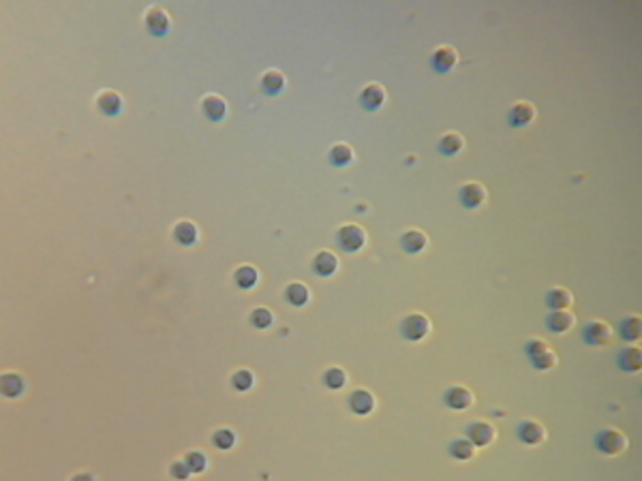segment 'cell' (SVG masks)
<instances>
[{"label": "cell", "mask_w": 642, "mask_h": 481, "mask_svg": "<svg viewBox=\"0 0 642 481\" xmlns=\"http://www.w3.org/2000/svg\"><path fill=\"white\" fill-rule=\"evenodd\" d=\"M450 456L454 458V460H458V462H469V460H473L476 458V454H478V447L469 441V439H456V441H452L450 443Z\"/></svg>", "instance_id": "f1b7e54d"}, {"label": "cell", "mask_w": 642, "mask_h": 481, "mask_svg": "<svg viewBox=\"0 0 642 481\" xmlns=\"http://www.w3.org/2000/svg\"><path fill=\"white\" fill-rule=\"evenodd\" d=\"M249 321H251V325L255 328V330H268V328H272V323H274V315H272V310L270 308H255L253 313H251V317H249Z\"/></svg>", "instance_id": "1f68e13d"}, {"label": "cell", "mask_w": 642, "mask_h": 481, "mask_svg": "<svg viewBox=\"0 0 642 481\" xmlns=\"http://www.w3.org/2000/svg\"><path fill=\"white\" fill-rule=\"evenodd\" d=\"M201 111L210 122H221L227 116V103L219 94H206L201 98Z\"/></svg>", "instance_id": "d6986e66"}, {"label": "cell", "mask_w": 642, "mask_h": 481, "mask_svg": "<svg viewBox=\"0 0 642 481\" xmlns=\"http://www.w3.org/2000/svg\"><path fill=\"white\" fill-rule=\"evenodd\" d=\"M96 107L103 116L107 118H116L122 113V107H124V101L122 96L116 92V90H103L99 96H96Z\"/></svg>", "instance_id": "ac0fdd59"}, {"label": "cell", "mask_w": 642, "mask_h": 481, "mask_svg": "<svg viewBox=\"0 0 642 481\" xmlns=\"http://www.w3.org/2000/svg\"><path fill=\"white\" fill-rule=\"evenodd\" d=\"M443 405L450 411H467L476 405V396L471 390L463 385H452L443 392Z\"/></svg>", "instance_id": "9c48e42d"}, {"label": "cell", "mask_w": 642, "mask_h": 481, "mask_svg": "<svg viewBox=\"0 0 642 481\" xmlns=\"http://www.w3.org/2000/svg\"><path fill=\"white\" fill-rule=\"evenodd\" d=\"M516 437L523 445L527 447H538L542 443H546L548 439V432H546V426L536 422V420H525L516 426Z\"/></svg>", "instance_id": "8992f818"}, {"label": "cell", "mask_w": 642, "mask_h": 481, "mask_svg": "<svg viewBox=\"0 0 642 481\" xmlns=\"http://www.w3.org/2000/svg\"><path fill=\"white\" fill-rule=\"evenodd\" d=\"M546 308L553 310H570L574 308V295L566 287H555L546 293Z\"/></svg>", "instance_id": "603a6c76"}, {"label": "cell", "mask_w": 642, "mask_h": 481, "mask_svg": "<svg viewBox=\"0 0 642 481\" xmlns=\"http://www.w3.org/2000/svg\"><path fill=\"white\" fill-rule=\"evenodd\" d=\"M253 383H255V377H253V373L246 370V368L236 370V373L231 375V385H234L236 392H249V390L253 388Z\"/></svg>", "instance_id": "836d02e7"}, {"label": "cell", "mask_w": 642, "mask_h": 481, "mask_svg": "<svg viewBox=\"0 0 642 481\" xmlns=\"http://www.w3.org/2000/svg\"><path fill=\"white\" fill-rule=\"evenodd\" d=\"M358 103L364 111H379L386 103V90L379 83H368L362 88Z\"/></svg>", "instance_id": "2e32d148"}, {"label": "cell", "mask_w": 642, "mask_h": 481, "mask_svg": "<svg viewBox=\"0 0 642 481\" xmlns=\"http://www.w3.org/2000/svg\"><path fill=\"white\" fill-rule=\"evenodd\" d=\"M583 343L587 347H606L615 338V328L604 321H589L583 328Z\"/></svg>", "instance_id": "5b68a950"}, {"label": "cell", "mask_w": 642, "mask_h": 481, "mask_svg": "<svg viewBox=\"0 0 642 481\" xmlns=\"http://www.w3.org/2000/svg\"><path fill=\"white\" fill-rule=\"evenodd\" d=\"M144 24H146V30H148L152 36H156V39L167 36L169 30H171V19H169L167 11L161 9V6L148 9V11H146V17H144Z\"/></svg>", "instance_id": "ba28073f"}, {"label": "cell", "mask_w": 642, "mask_h": 481, "mask_svg": "<svg viewBox=\"0 0 642 481\" xmlns=\"http://www.w3.org/2000/svg\"><path fill=\"white\" fill-rule=\"evenodd\" d=\"M463 150H465V137H463L461 133L450 131V133L441 135V139L437 141V152H439L441 156L452 158V156H458Z\"/></svg>", "instance_id": "ffe728a7"}, {"label": "cell", "mask_w": 642, "mask_h": 481, "mask_svg": "<svg viewBox=\"0 0 642 481\" xmlns=\"http://www.w3.org/2000/svg\"><path fill=\"white\" fill-rule=\"evenodd\" d=\"M285 300L294 306V308H302L311 302V291L304 283H289L285 287Z\"/></svg>", "instance_id": "484cf974"}, {"label": "cell", "mask_w": 642, "mask_h": 481, "mask_svg": "<svg viewBox=\"0 0 642 481\" xmlns=\"http://www.w3.org/2000/svg\"><path fill=\"white\" fill-rule=\"evenodd\" d=\"M174 240L180 246H193L199 240V231H197V227L191 221H180L174 227Z\"/></svg>", "instance_id": "83f0119b"}, {"label": "cell", "mask_w": 642, "mask_h": 481, "mask_svg": "<svg viewBox=\"0 0 642 481\" xmlns=\"http://www.w3.org/2000/svg\"><path fill=\"white\" fill-rule=\"evenodd\" d=\"M212 443H214L216 450L227 452V450H231L236 445V432L229 430V428H221V430H216L212 435Z\"/></svg>", "instance_id": "d6a6232c"}, {"label": "cell", "mask_w": 642, "mask_h": 481, "mask_svg": "<svg viewBox=\"0 0 642 481\" xmlns=\"http://www.w3.org/2000/svg\"><path fill=\"white\" fill-rule=\"evenodd\" d=\"M71 481H94V477L90 473H77V475L71 477Z\"/></svg>", "instance_id": "8d00e7d4"}, {"label": "cell", "mask_w": 642, "mask_h": 481, "mask_svg": "<svg viewBox=\"0 0 642 481\" xmlns=\"http://www.w3.org/2000/svg\"><path fill=\"white\" fill-rule=\"evenodd\" d=\"M336 244L345 253H360L366 246V231L360 225H343L336 231Z\"/></svg>", "instance_id": "277c9868"}, {"label": "cell", "mask_w": 642, "mask_h": 481, "mask_svg": "<svg viewBox=\"0 0 642 481\" xmlns=\"http://www.w3.org/2000/svg\"><path fill=\"white\" fill-rule=\"evenodd\" d=\"M234 283H236V287L242 289V291L255 289L257 283H259V272H257V268H253V265H240V268H236V272H234Z\"/></svg>", "instance_id": "d4e9b609"}, {"label": "cell", "mask_w": 642, "mask_h": 481, "mask_svg": "<svg viewBox=\"0 0 642 481\" xmlns=\"http://www.w3.org/2000/svg\"><path fill=\"white\" fill-rule=\"evenodd\" d=\"M525 355L529 358L531 366L540 373H548L559 364V355L557 351H553V347L544 340V338H531L525 345Z\"/></svg>", "instance_id": "6da1fadb"}, {"label": "cell", "mask_w": 642, "mask_h": 481, "mask_svg": "<svg viewBox=\"0 0 642 481\" xmlns=\"http://www.w3.org/2000/svg\"><path fill=\"white\" fill-rule=\"evenodd\" d=\"M593 445L600 454H604L608 458H617L630 450V439L619 428H602L596 435Z\"/></svg>", "instance_id": "7a4b0ae2"}, {"label": "cell", "mask_w": 642, "mask_h": 481, "mask_svg": "<svg viewBox=\"0 0 642 481\" xmlns=\"http://www.w3.org/2000/svg\"><path fill=\"white\" fill-rule=\"evenodd\" d=\"M426 246H428V238L420 229H409L401 236V248L407 255H420L422 250H426Z\"/></svg>", "instance_id": "44dd1931"}, {"label": "cell", "mask_w": 642, "mask_h": 481, "mask_svg": "<svg viewBox=\"0 0 642 481\" xmlns=\"http://www.w3.org/2000/svg\"><path fill=\"white\" fill-rule=\"evenodd\" d=\"M285 88H287V79H285V75L281 71L270 69V71H266L261 75V90H264V94L279 96L281 92H285Z\"/></svg>", "instance_id": "cb8c5ba5"}, {"label": "cell", "mask_w": 642, "mask_h": 481, "mask_svg": "<svg viewBox=\"0 0 642 481\" xmlns=\"http://www.w3.org/2000/svg\"><path fill=\"white\" fill-rule=\"evenodd\" d=\"M433 325L424 313H411L401 321V336L409 343H422L428 338Z\"/></svg>", "instance_id": "3957f363"}, {"label": "cell", "mask_w": 642, "mask_h": 481, "mask_svg": "<svg viewBox=\"0 0 642 481\" xmlns=\"http://www.w3.org/2000/svg\"><path fill=\"white\" fill-rule=\"evenodd\" d=\"M193 473H191V469L186 467V462L184 460H176V462H171V467H169V477L174 481H186L191 477Z\"/></svg>", "instance_id": "d590c367"}, {"label": "cell", "mask_w": 642, "mask_h": 481, "mask_svg": "<svg viewBox=\"0 0 642 481\" xmlns=\"http://www.w3.org/2000/svg\"><path fill=\"white\" fill-rule=\"evenodd\" d=\"M617 366H619V370H623L628 375L642 373V347H636V345L623 347L617 353Z\"/></svg>", "instance_id": "9a60e30c"}, {"label": "cell", "mask_w": 642, "mask_h": 481, "mask_svg": "<svg viewBox=\"0 0 642 481\" xmlns=\"http://www.w3.org/2000/svg\"><path fill=\"white\" fill-rule=\"evenodd\" d=\"M24 388H26V383H24V379H21L17 373H6V375H2L0 390H2V396H4V398H17V396H21Z\"/></svg>", "instance_id": "f546056e"}, {"label": "cell", "mask_w": 642, "mask_h": 481, "mask_svg": "<svg viewBox=\"0 0 642 481\" xmlns=\"http://www.w3.org/2000/svg\"><path fill=\"white\" fill-rule=\"evenodd\" d=\"M456 64H458V51H456L452 45H441V47H437V49L433 51V56H431V66H433V71L439 73V75L450 73Z\"/></svg>", "instance_id": "7c38bea8"}, {"label": "cell", "mask_w": 642, "mask_h": 481, "mask_svg": "<svg viewBox=\"0 0 642 481\" xmlns=\"http://www.w3.org/2000/svg\"><path fill=\"white\" fill-rule=\"evenodd\" d=\"M458 201L465 210H478L488 201V191L480 182H465L458 188Z\"/></svg>", "instance_id": "52a82bcc"}, {"label": "cell", "mask_w": 642, "mask_h": 481, "mask_svg": "<svg viewBox=\"0 0 642 481\" xmlns=\"http://www.w3.org/2000/svg\"><path fill=\"white\" fill-rule=\"evenodd\" d=\"M538 118V109L529 101H518L508 109V124L512 128H525Z\"/></svg>", "instance_id": "30bf717a"}, {"label": "cell", "mask_w": 642, "mask_h": 481, "mask_svg": "<svg viewBox=\"0 0 642 481\" xmlns=\"http://www.w3.org/2000/svg\"><path fill=\"white\" fill-rule=\"evenodd\" d=\"M465 432H467V439H469L478 450L493 445L495 439H497V430H495V426L488 424V422H473V424L467 426Z\"/></svg>", "instance_id": "8fae6325"}, {"label": "cell", "mask_w": 642, "mask_h": 481, "mask_svg": "<svg viewBox=\"0 0 642 481\" xmlns=\"http://www.w3.org/2000/svg\"><path fill=\"white\" fill-rule=\"evenodd\" d=\"M321 381H323V385H326L328 390L338 392V390H343V388L347 385V373H345L341 366H332V368H328V370L321 375Z\"/></svg>", "instance_id": "4dcf8cb0"}, {"label": "cell", "mask_w": 642, "mask_h": 481, "mask_svg": "<svg viewBox=\"0 0 642 481\" xmlns=\"http://www.w3.org/2000/svg\"><path fill=\"white\" fill-rule=\"evenodd\" d=\"M551 334H568L576 328V315L572 310H553L544 321Z\"/></svg>", "instance_id": "4fadbf2b"}, {"label": "cell", "mask_w": 642, "mask_h": 481, "mask_svg": "<svg viewBox=\"0 0 642 481\" xmlns=\"http://www.w3.org/2000/svg\"><path fill=\"white\" fill-rule=\"evenodd\" d=\"M617 336L626 345L642 343V317L641 315H628L619 321L617 325Z\"/></svg>", "instance_id": "5bb4252c"}, {"label": "cell", "mask_w": 642, "mask_h": 481, "mask_svg": "<svg viewBox=\"0 0 642 481\" xmlns=\"http://www.w3.org/2000/svg\"><path fill=\"white\" fill-rule=\"evenodd\" d=\"M347 405H349V409H351L356 415L364 417V415H371V413L375 411L377 400H375V396H373L368 390H362V388H360V390H353V392L349 394Z\"/></svg>", "instance_id": "e0dca14e"}, {"label": "cell", "mask_w": 642, "mask_h": 481, "mask_svg": "<svg viewBox=\"0 0 642 481\" xmlns=\"http://www.w3.org/2000/svg\"><path fill=\"white\" fill-rule=\"evenodd\" d=\"M184 462L191 469V473H197V475H201L208 469V456L204 452H189L184 456Z\"/></svg>", "instance_id": "e575fe53"}, {"label": "cell", "mask_w": 642, "mask_h": 481, "mask_svg": "<svg viewBox=\"0 0 642 481\" xmlns=\"http://www.w3.org/2000/svg\"><path fill=\"white\" fill-rule=\"evenodd\" d=\"M641 396H642V390H641Z\"/></svg>", "instance_id": "74e56055"}, {"label": "cell", "mask_w": 642, "mask_h": 481, "mask_svg": "<svg viewBox=\"0 0 642 481\" xmlns=\"http://www.w3.org/2000/svg\"><path fill=\"white\" fill-rule=\"evenodd\" d=\"M353 158H356L353 148L347 146V143H334L328 152V161H330L332 167H347V165L353 163Z\"/></svg>", "instance_id": "4316f807"}, {"label": "cell", "mask_w": 642, "mask_h": 481, "mask_svg": "<svg viewBox=\"0 0 642 481\" xmlns=\"http://www.w3.org/2000/svg\"><path fill=\"white\" fill-rule=\"evenodd\" d=\"M313 272L317 274V276H321V278H328V276H332L336 270H338V259H336V255L334 253H330V250H319L315 257H313Z\"/></svg>", "instance_id": "7402d4cb"}]
</instances>
